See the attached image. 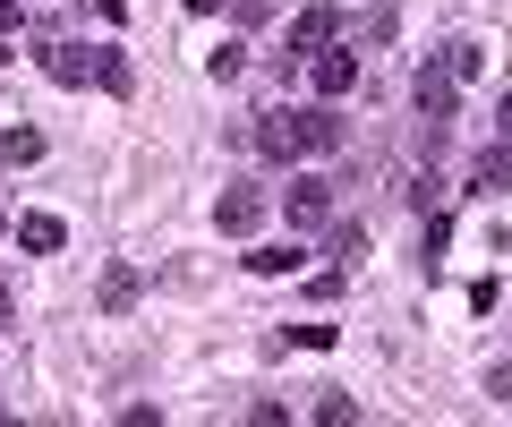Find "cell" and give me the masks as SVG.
I'll list each match as a JSON object with an SVG mask.
<instances>
[{
  "label": "cell",
  "instance_id": "1",
  "mask_svg": "<svg viewBox=\"0 0 512 427\" xmlns=\"http://www.w3.org/2000/svg\"><path fill=\"white\" fill-rule=\"evenodd\" d=\"M342 146V120L325 112V103H299V112H265L256 120V154L265 163H299V154H325Z\"/></svg>",
  "mask_w": 512,
  "mask_h": 427
},
{
  "label": "cell",
  "instance_id": "2",
  "mask_svg": "<svg viewBox=\"0 0 512 427\" xmlns=\"http://www.w3.org/2000/svg\"><path fill=\"white\" fill-rule=\"evenodd\" d=\"M410 103H419V137L436 146L444 129H453V103H461V77L444 69V60H427L419 77H410Z\"/></svg>",
  "mask_w": 512,
  "mask_h": 427
},
{
  "label": "cell",
  "instance_id": "3",
  "mask_svg": "<svg viewBox=\"0 0 512 427\" xmlns=\"http://www.w3.org/2000/svg\"><path fill=\"white\" fill-rule=\"evenodd\" d=\"M282 223H291V231H325L333 223V180L291 171V188H282Z\"/></svg>",
  "mask_w": 512,
  "mask_h": 427
},
{
  "label": "cell",
  "instance_id": "4",
  "mask_svg": "<svg viewBox=\"0 0 512 427\" xmlns=\"http://www.w3.org/2000/svg\"><path fill=\"white\" fill-rule=\"evenodd\" d=\"M308 86L325 94V103H342V94L359 86V52H342V43H325V52H308Z\"/></svg>",
  "mask_w": 512,
  "mask_h": 427
},
{
  "label": "cell",
  "instance_id": "5",
  "mask_svg": "<svg viewBox=\"0 0 512 427\" xmlns=\"http://www.w3.org/2000/svg\"><path fill=\"white\" fill-rule=\"evenodd\" d=\"M214 223L231 231V240H248V231L265 223V188H222V197H214Z\"/></svg>",
  "mask_w": 512,
  "mask_h": 427
},
{
  "label": "cell",
  "instance_id": "6",
  "mask_svg": "<svg viewBox=\"0 0 512 427\" xmlns=\"http://www.w3.org/2000/svg\"><path fill=\"white\" fill-rule=\"evenodd\" d=\"M325 43H342V9H299L291 18V52L308 60V52H325Z\"/></svg>",
  "mask_w": 512,
  "mask_h": 427
},
{
  "label": "cell",
  "instance_id": "7",
  "mask_svg": "<svg viewBox=\"0 0 512 427\" xmlns=\"http://www.w3.org/2000/svg\"><path fill=\"white\" fill-rule=\"evenodd\" d=\"M35 60H43V77H52V86H86V77H94V60H86V43H60V35L43 43Z\"/></svg>",
  "mask_w": 512,
  "mask_h": 427
},
{
  "label": "cell",
  "instance_id": "8",
  "mask_svg": "<svg viewBox=\"0 0 512 427\" xmlns=\"http://www.w3.org/2000/svg\"><path fill=\"white\" fill-rule=\"evenodd\" d=\"M299 265H308V248H299V231H291V240H274V248H248V274H265V282L299 274Z\"/></svg>",
  "mask_w": 512,
  "mask_h": 427
},
{
  "label": "cell",
  "instance_id": "9",
  "mask_svg": "<svg viewBox=\"0 0 512 427\" xmlns=\"http://www.w3.org/2000/svg\"><path fill=\"white\" fill-rule=\"evenodd\" d=\"M60 240H69V223H60V214H18V248H26V257H52Z\"/></svg>",
  "mask_w": 512,
  "mask_h": 427
},
{
  "label": "cell",
  "instance_id": "10",
  "mask_svg": "<svg viewBox=\"0 0 512 427\" xmlns=\"http://www.w3.org/2000/svg\"><path fill=\"white\" fill-rule=\"evenodd\" d=\"M470 188H487V197H495V188H512V137H495V146L478 154V171H470Z\"/></svg>",
  "mask_w": 512,
  "mask_h": 427
},
{
  "label": "cell",
  "instance_id": "11",
  "mask_svg": "<svg viewBox=\"0 0 512 427\" xmlns=\"http://www.w3.org/2000/svg\"><path fill=\"white\" fill-rule=\"evenodd\" d=\"M43 163V129H0V171H26Z\"/></svg>",
  "mask_w": 512,
  "mask_h": 427
},
{
  "label": "cell",
  "instance_id": "12",
  "mask_svg": "<svg viewBox=\"0 0 512 427\" xmlns=\"http://www.w3.org/2000/svg\"><path fill=\"white\" fill-rule=\"evenodd\" d=\"M436 60H444L453 77H461V86H478V69H487V52H478V43H444Z\"/></svg>",
  "mask_w": 512,
  "mask_h": 427
},
{
  "label": "cell",
  "instance_id": "13",
  "mask_svg": "<svg viewBox=\"0 0 512 427\" xmlns=\"http://www.w3.org/2000/svg\"><path fill=\"white\" fill-rule=\"evenodd\" d=\"M239 69H248V52H239V43H222V52H205V77H214V86H231Z\"/></svg>",
  "mask_w": 512,
  "mask_h": 427
},
{
  "label": "cell",
  "instance_id": "14",
  "mask_svg": "<svg viewBox=\"0 0 512 427\" xmlns=\"http://www.w3.org/2000/svg\"><path fill=\"white\" fill-rule=\"evenodd\" d=\"M128 299H137V265H111L103 274V308H128Z\"/></svg>",
  "mask_w": 512,
  "mask_h": 427
},
{
  "label": "cell",
  "instance_id": "15",
  "mask_svg": "<svg viewBox=\"0 0 512 427\" xmlns=\"http://www.w3.org/2000/svg\"><path fill=\"white\" fill-rule=\"evenodd\" d=\"M444 240H453V223H444V214H427V240H419V265H427V274H436V257H444Z\"/></svg>",
  "mask_w": 512,
  "mask_h": 427
},
{
  "label": "cell",
  "instance_id": "16",
  "mask_svg": "<svg viewBox=\"0 0 512 427\" xmlns=\"http://www.w3.org/2000/svg\"><path fill=\"white\" fill-rule=\"evenodd\" d=\"M359 419V402H350V393H325V402H316V427H350Z\"/></svg>",
  "mask_w": 512,
  "mask_h": 427
},
{
  "label": "cell",
  "instance_id": "17",
  "mask_svg": "<svg viewBox=\"0 0 512 427\" xmlns=\"http://www.w3.org/2000/svg\"><path fill=\"white\" fill-rule=\"evenodd\" d=\"M94 77H103L111 94H128V60H120V52H94Z\"/></svg>",
  "mask_w": 512,
  "mask_h": 427
},
{
  "label": "cell",
  "instance_id": "18",
  "mask_svg": "<svg viewBox=\"0 0 512 427\" xmlns=\"http://www.w3.org/2000/svg\"><path fill=\"white\" fill-rule=\"evenodd\" d=\"M18 26H26L18 0H0V60H18Z\"/></svg>",
  "mask_w": 512,
  "mask_h": 427
},
{
  "label": "cell",
  "instance_id": "19",
  "mask_svg": "<svg viewBox=\"0 0 512 427\" xmlns=\"http://www.w3.org/2000/svg\"><path fill=\"white\" fill-rule=\"evenodd\" d=\"M282 342H299V351H333V325H291Z\"/></svg>",
  "mask_w": 512,
  "mask_h": 427
},
{
  "label": "cell",
  "instance_id": "20",
  "mask_svg": "<svg viewBox=\"0 0 512 427\" xmlns=\"http://www.w3.org/2000/svg\"><path fill=\"white\" fill-rule=\"evenodd\" d=\"M274 9H282V0H239V26H265Z\"/></svg>",
  "mask_w": 512,
  "mask_h": 427
},
{
  "label": "cell",
  "instance_id": "21",
  "mask_svg": "<svg viewBox=\"0 0 512 427\" xmlns=\"http://www.w3.org/2000/svg\"><path fill=\"white\" fill-rule=\"evenodd\" d=\"M487 393H495V402H512V359H504V368H487Z\"/></svg>",
  "mask_w": 512,
  "mask_h": 427
},
{
  "label": "cell",
  "instance_id": "22",
  "mask_svg": "<svg viewBox=\"0 0 512 427\" xmlns=\"http://www.w3.org/2000/svg\"><path fill=\"white\" fill-rule=\"evenodd\" d=\"M9 325H18V291H9V282H0V334H9Z\"/></svg>",
  "mask_w": 512,
  "mask_h": 427
},
{
  "label": "cell",
  "instance_id": "23",
  "mask_svg": "<svg viewBox=\"0 0 512 427\" xmlns=\"http://www.w3.org/2000/svg\"><path fill=\"white\" fill-rule=\"evenodd\" d=\"M495 129H504V137H512V94H504V103H495Z\"/></svg>",
  "mask_w": 512,
  "mask_h": 427
},
{
  "label": "cell",
  "instance_id": "24",
  "mask_svg": "<svg viewBox=\"0 0 512 427\" xmlns=\"http://www.w3.org/2000/svg\"><path fill=\"white\" fill-rule=\"evenodd\" d=\"M94 9H103V18H128V0H94Z\"/></svg>",
  "mask_w": 512,
  "mask_h": 427
},
{
  "label": "cell",
  "instance_id": "25",
  "mask_svg": "<svg viewBox=\"0 0 512 427\" xmlns=\"http://www.w3.org/2000/svg\"><path fill=\"white\" fill-rule=\"evenodd\" d=\"M188 9H197V18H214V9H222V0H188Z\"/></svg>",
  "mask_w": 512,
  "mask_h": 427
},
{
  "label": "cell",
  "instance_id": "26",
  "mask_svg": "<svg viewBox=\"0 0 512 427\" xmlns=\"http://www.w3.org/2000/svg\"><path fill=\"white\" fill-rule=\"evenodd\" d=\"M0 231H9V214H0Z\"/></svg>",
  "mask_w": 512,
  "mask_h": 427
}]
</instances>
